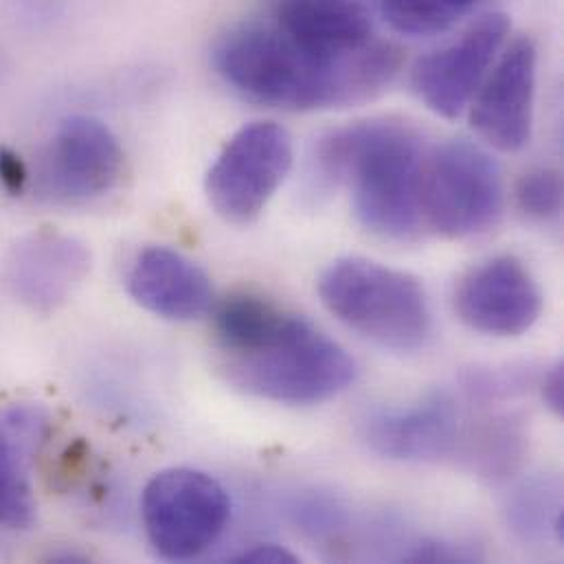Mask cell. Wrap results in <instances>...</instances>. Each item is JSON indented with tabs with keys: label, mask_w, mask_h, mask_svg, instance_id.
Wrapping results in <instances>:
<instances>
[{
	"label": "cell",
	"mask_w": 564,
	"mask_h": 564,
	"mask_svg": "<svg viewBox=\"0 0 564 564\" xmlns=\"http://www.w3.org/2000/svg\"><path fill=\"white\" fill-rule=\"evenodd\" d=\"M212 66L240 97L288 112L349 108L384 93L402 68V51L378 40L334 59L283 35L262 13L227 26L212 46Z\"/></svg>",
	"instance_id": "cell-1"
},
{
	"label": "cell",
	"mask_w": 564,
	"mask_h": 564,
	"mask_svg": "<svg viewBox=\"0 0 564 564\" xmlns=\"http://www.w3.org/2000/svg\"><path fill=\"white\" fill-rule=\"evenodd\" d=\"M420 134L404 121L369 119L325 134L316 145V170L325 183L345 185L356 220L369 234L409 242L420 236Z\"/></svg>",
	"instance_id": "cell-2"
},
{
	"label": "cell",
	"mask_w": 564,
	"mask_h": 564,
	"mask_svg": "<svg viewBox=\"0 0 564 564\" xmlns=\"http://www.w3.org/2000/svg\"><path fill=\"white\" fill-rule=\"evenodd\" d=\"M318 296L343 325L391 351H417L433 332L420 280L367 258L332 262L318 280Z\"/></svg>",
	"instance_id": "cell-3"
},
{
	"label": "cell",
	"mask_w": 564,
	"mask_h": 564,
	"mask_svg": "<svg viewBox=\"0 0 564 564\" xmlns=\"http://www.w3.org/2000/svg\"><path fill=\"white\" fill-rule=\"evenodd\" d=\"M354 358L303 316L282 336L253 354L229 358L227 376L242 391L280 404H321L356 380Z\"/></svg>",
	"instance_id": "cell-4"
},
{
	"label": "cell",
	"mask_w": 564,
	"mask_h": 564,
	"mask_svg": "<svg viewBox=\"0 0 564 564\" xmlns=\"http://www.w3.org/2000/svg\"><path fill=\"white\" fill-rule=\"evenodd\" d=\"M506 205L499 163L468 141H444L424 152L420 176L422 225L451 240L492 229Z\"/></svg>",
	"instance_id": "cell-5"
},
{
	"label": "cell",
	"mask_w": 564,
	"mask_h": 564,
	"mask_svg": "<svg viewBox=\"0 0 564 564\" xmlns=\"http://www.w3.org/2000/svg\"><path fill=\"white\" fill-rule=\"evenodd\" d=\"M141 517L156 554L183 563L218 543L231 517V499L212 475L196 468H170L145 486Z\"/></svg>",
	"instance_id": "cell-6"
},
{
	"label": "cell",
	"mask_w": 564,
	"mask_h": 564,
	"mask_svg": "<svg viewBox=\"0 0 564 564\" xmlns=\"http://www.w3.org/2000/svg\"><path fill=\"white\" fill-rule=\"evenodd\" d=\"M292 137L275 121L240 128L220 150L205 178L214 212L229 225H253L290 174Z\"/></svg>",
	"instance_id": "cell-7"
},
{
	"label": "cell",
	"mask_w": 564,
	"mask_h": 564,
	"mask_svg": "<svg viewBox=\"0 0 564 564\" xmlns=\"http://www.w3.org/2000/svg\"><path fill=\"white\" fill-rule=\"evenodd\" d=\"M126 156L115 132L90 115L57 123L35 165V192L53 205L82 207L115 192Z\"/></svg>",
	"instance_id": "cell-8"
},
{
	"label": "cell",
	"mask_w": 564,
	"mask_h": 564,
	"mask_svg": "<svg viewBox=\"0 0 564 564\" xmlns=\"http://www.w3.org/2000/svg\"><path fill=\"white\" fill-rule=\"evenodd\" d=\"M510 31V15L492 11L453 42L420 57L411 70V88L417 99L437 117L457 119L464 115L508 44Z\"/></svg>",
	"instance_id": "cell-9"
},
{
	"label": "cell",
	"mask_w": 564,
	"mask_h": 564,
	"mask_svg": "<svg viewBox=\"0 0 564 564\" xmlns=\"http://www.w3.org/2000/svg\"><path fill=\"white\" fill-rule=\"evenodd\" d=\"M539 48L530 35L503 46L470 108L475 132L499 152H519L532 139Z\"/></svg>",
	"instance_id": "cell-10"
},
{
	"label": "cell",
	"mask_w": 564,
	"mask_h": 564,
	"mask_svg": "<svg viewBox=\"0 0 564 564\" xmlns=\"http://www.w3.org/2000/svg\"><path fill=\"white\" fill-rule=\"evenodd\" d=\"M455 312L479 334L514 338L528 334L539 321L543 294L519 258L497 256L459 280Z\"/></svg>",
	"instance_id": "cell-11"
},
{
	"label": "cell",
	"mask_w": 564,
	"mask_h": 564,
	"mask_svg": "<svg viewBox=\"0 0 564 564\" xmlns=\"http://www.w3.org/2000/svg\"><path fill=\"white\" fill-rule=\"evenodd\" d=\"M88 273L90 253L86 245L51 229L18 240L4 264V280L11 294L40 314L62 307Z\"/></svg>",
	"instance_id": "cell-12"
},
{
	"label": "cell",
	"mask_w": 564,
	"mask_h": 564,
	"mask_svg": "<svg viewBox=\"0 0 564 564\" xmlns=\"http://www.w3.org/2000/svg\"><path fill=\"white\" fill-rule=\"evenodd\" d=\"M365 444L395 462H437L464 440L459 404L448 393H433L404 406L380 409L362 422Z\"/></svg>",
	"instance_id": "cell-13"
},
{
	"label": "cell",
	"mask_w": 564,
	"mask_h": 564,
	"mask_svg": "<svg viewBox=\"0 0 564 564\" xmlns=\"http://www.w3.org/2000/svg\"><path fill=\"white\" fill-rule=\"evenodd\" d=\"M260 13L299 46L334 59L358 55L380 40L356 0H262Z\"/></svg>",
	"instance_id": "cell-14"
},
{
	"label": "cell",
	"mask_w": 564,
	"mask_h": 564,
	"mask_svg": "<svg viewBox=\"0 0 564 564\" xmlns=\"http://www.w3.org/2000/svg\"><path fill=\"white\" fill-rule=\"evenodd\" d=\"M130 296L150 314L167 321H196L214 305L209 275L170 247H145L128 269Z\"/></svg>",
	"instance_id": "cell-15"
},
{
	"label": "cell",
	"mask_w": 564,
	"mask_h": 564,
	"mask_svg": "<svg viewBox=\"0 0 564 564\" xmlns=\"http://www.w3.org/2000/svg\"><path fill=\"white\" fill-rule=\"evenodd\" d=\"M46 431L48 420L40 409L15 406L0 417V528L4 530H29L35 521L26 462Z\"/></svg>",
	"instance_id": "cell-16"
},
{
	"label": "cell",
	"mask_w": 564,
	"mask_h": 564,
	"mask_svg": "<svg viewBox=\"0 0 564 564\" xmlns=\"http://www.w3.org/2000/svg\"><path fill=\"white\" fill-rule=\"evenodd\" d=\"M296 314L253 292H236L214 310V329L220 349L229 356H247L273 345Z\"/></svg>",
	"instance_id": "cell-17"
},
{
	"label": "cell",
	"mask_w": 564,
	"mask_h": 564,
	"mask_svg": "<svg viewBox=\"0 0 564 564\" xmlns=\"http://www.w3.org/2000/svg\"><path fill=\"white\" fill-rule=\"evenodd\" d=\"M468 459L486 477H508L525 453V433L508 417L490 420L475 433H464Z\"/></svg>",
	"instance_id": "cell-18"
},
{
	"label": "cell",
	"mask_w": 564,
	"mask_h": 564,
	"mask_svg": "<svg viewBox=\"0 0 564 564\" xmlns=\"http://www.w3.org/2000/svg\"><path fill=\"white\" fill-rule=\"evenodd\" d=\"M479 0H380L393 31L409 37H431L466 18Z\"/></svg>",
	"instance_id": "cell-19"
},
{
	"label": "cell",
	"mask_w": 564,
	"mask_h": 564,
	"mask_svg": "<svg viewBox=\"0 0 564 564\" xmlns=\"http://www.w3.org/2000/svg\"><path fill=\"white\" fill-rule=\"evenodd\" d=\"M563 521L561 488L550 481L525 484L510 503V523L528 541L543 539L545 534L563 541Z\"/></svg>",
	"instance_id": "cell-20"
},
{
	"label": "cell",
	"mask_w": 564,
	"mask_h": 564,
	"mask_svg": "<svg viewBox=\"0 0 564 564\" xmlns=\"http://www.w3.org/2000/svg\"><path fill=\"white\" fill-rule=\"evenodd\" d=\"M519 209L539 223L556 220L563 212V178L552 167H534L525 172L514 189Z\"/></svg>",
	"instance_id": "cell-21"
},
{
	"label": "cell",
	"mask_w": 564,
	"mask_h": 564,
	"mask_svg": "<svg viewBox=\"0 0 564 564\" xmlns=\"http://www.w3.org/2000/svg\"><path fill=\"white\" fill-rule=\"evenodd\" d=\"M294 514H296V523H301L303 530L312 534L334 532L343 523V512L336 508V503L318 497L296 503Z\"/></svg>",
	"instance_id": "cell-22"
},
{
	"label": "cell",
	"mask_w": 564,
	"mask_h": 564,
	"mask_svg": "<svg viewBox=\"0 0 564 564\" xmlns=\"http://www.w3.org/2000/svg\"><path fill=\"white\" fill-rule=\"evenodd\" d=\"M9 4L13 13L33 29H48L66 11V0H9Z\"/></svg>",
	"instance_id": "cell-23"
},
{
	"label": "cell",
	"mask_w": 564,
	"mask_h": 564,
	"mask_svg": "<svg viewBox=\"0 0 564 564\" xmlns=\"http://www.w3.org/2000/svg\"><path fill=\"white\" fill-rule=\"evenodd\" d=\"M0 181L11 194H22L29 183V170L18 154L11 150H0Z\"/></svg>",
	"instance_id": "cell-24"
},
{
	"label": "cell",
	"mask_w": 564,
	"mask_h": 564,
	"mask_svg": "<svg viewBox=\"0 0 564 564\" xmlns=\"http://www.w3.org/2000/svg\"><path fill=\"white\" fill-rule=\"evenodd\" d=\"M541 395L547 409L554 415H563L564 411V371L563 362H556L541 380Z\"/></svg>",
	"instance_id": "cell-25"
},
{
	"label": "cell",
	"mask_w": 564,
	"mask_h": 564,
	"mask_svg": "<svg viewBox=\"0 0 564 564\" xmlns=\"http://www.w3.org/2000/svg\"><path fill=\"white\" fill-rule=\"evenodd\" d=\"M296 561L299 558L292 552H288L285 547H280V545H256V547H251V550L231 558V563L242 564H292Z\"/></svg>",
	"instance_id": "cell-26"
}]
</instances>
